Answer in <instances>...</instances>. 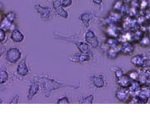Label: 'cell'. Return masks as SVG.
<instances>
[{"mask_svg": "<svg viewBox=\"0 0 150 118\" xmlns=\"http://www.w3.org/2000/svg\"><path fill=\"white\" fill-rule=\"evenodd\" d=\"M38 82L41 84L43 87V92L45 94L46 97H49L51 92L56 91L58 89H61L63 87H74L77 88V86H72V85H67V84H62L60 82H58L53 78H50L48 75H41L38 78Z\"/></svg>", "mask_w": 150, "mask_h": 118, "instance_id": "6da1fadb", "label": "cell"}, {"mask_svg": "<svg viewBox=\"0 0 150 118\" xmlns=\"http://www.w3.org/2000/svg\"><path fill=\"white\" fill-rule=\"evenodd\" d=\"M21 57L22 52L18 48H9L6 51L5 59L7 62H8L9 64H16L21 59Z\"/></svg>", "mask_w": 150, "mask_h": 118, "instance_id": "7a4b0ae2", "label": "cell"}, {"mask_svg": "<svg viewBox=\"0 0 150 118\" xmlns=\"http://www.w3.org/2000/svg\"><path fill=\"white\" fill-rule=\"evenodd\" d=\"M58 39H64V40H68V41H70L71 43H74L77 46L78 49L79 50L80 53H84V54H90L91 53V46L87 43V42H83V41H78L76 39H69V38H62L59 37Z\"/></svg>", "mask_w": 150, "mask_h": 118, "instance_id": "3957f363", "label": "cell"}, {"mask_svg": "<svg viewBox=\"0 0 150 118\" xmlns=\"http://www.w3.org/2000/svg\"><path fill=\"white\" fill-rule=\"evenodd\" d=\"M84 39L92 48L96 49L99 46V40L97 37L96 34L92 29H88L84 34Z\"/></svg>", "mask_w": 150, "mask_h": 118, "instance_id": "277c9868", "label": "cell"}, {"mask_svg": "<svg viewBox=\"0 0 150 118\" xmlns=\"http://www.w3.org/2000/svg\"><path fill=\"white\" fill-rule=\"evenodd\" d=\"M115 97L118 102L129 103L132 98V95L130 94L129 89L119 87L118 90L115 91Z\"/></svg>", "mask_w": 150, "mask_h": 118, "instance_id": "5b68a950", "label": "cell"}, {"mask_svg": "<svg viewBox=\"0 0 150 118\" xmlns=\"http://www.w3.org/2000/svg\"><path fill=\"white\" fill-rule=\"evenodd\" d=\"M33 8L42 19L47 20V19H49L52 16V11H51V9L48 7H43L41 4H34Z\"/></svg>", "mask_w": 150, "mask_h": 118, "instance_id": "8992f818", "label": "cell"}, {"mask_svg": "<svg viewBox=\"0 0 150 118\" xmlns=\"http://www.w3.org/2000/svg\"><path fill=\"white\" fill-rule=\"evenodd\" d=\"M147 59H148V58L145 56L144 54H136V55L132 57L131 63L134 64L135 67H137L139 69H144Z\"/></svg>", "mask_w": 150, "mask_h": 118, "instance_id": "52a82bcc", "label": "cell"}, {"mask_svg": "<svg viewBox=\"0 0 150 118\" xmlns=\"http://www.w3.org/2000/svg\"><path fill=\"white\" fill-rule=\"evenodd\" d=\"M53 7H54L55 13L59 17H61L63 19H68L69 18V13H68V11L65 10V8L63 7L62 4H61V0H54L53 2Z\"/></svg>", "mask_w": 150, "mask_h": 118, "instance_id": "ba28073f", "label": "cell"}, {"mask_svg": "<svg viewBox=\"0 0 150 118\" xmlns=\"http://www.w3.org/2000/svg\"><path fill=\"white\" fill-rule=\"evenodd\" d=\"M92 59L91 54H84V53H80L71 56L69 58V61L74 62V63H83V62H88Z\"/></svg>", "mask_w": 150, "mask_h": 118, "instance_id": "9c48e42d", "label": "cell"}, {"mask_svg": "<svg viewBox=\"0 0 150 118\" xmlns=\"http://www.w3.org/2000/svg\"><path fill=\"white\" fill-rule=\"evenodd\" d=\"M39 82L38 81H33L28 86V101H32L33 97H35L39 91Z\"/></svg>", "mask_w": 150, "mask_h": 118, "instance_id": "30bf717a", "label": "cell"}, {"mask_svg": "<svg viewBox=\"0 0 150 118\" xmlns=\"http://www.w3.org/2000/svg\"><path fill=\"white\" fill-rule=\"evenodd\" d=\"M28 72H29V70L28 67L27 60L26 59H22L18 63V64L17 65V74L20 76L24 77V76H27Z\"/></svg>", "mask_w": 150, "mask_h": 118, "instance_id": "8fae6325", "label": "cell"}, {"mask_svg": "<svg viewBox=\"0 0 150 118\" xmlns=\"http://www.w3.org/2000/svg\"><path fill=\"white\" fill-rule=\"evenodd\" d=\"M92 83L98 89L103 88L106 86V81L103 75H93L91 77Z\"/></svg>", "mask_w": 150, "mask_h": 118, "instance_id": "7c38bea8", "label": "cell"}, {"mask_svg": "<svg viewBox=\"0 0 150 118\" xmlns=\"http://www.w3.org/2000/svg\"><path fill=\"white\" fill-rule=\"evenodd\" d=\"M10 39L13 43H22L24 40L25 37H24V34L18 29L15 28L11 32Z\"/></svg>", "mask_w": 150, "mask_h": 118, "instance_id": "4fadbf2b", "label": "cell"}, {"mask_svg": "<svg viewBox=\"0 0 150 118\" xmlns=\"http://www.w3.org/2000/svg\"><path fill=\"white\" fill-rule=\"evenodd\" d=\"M134 52V46L133 44L129 41L121 42V54L123 55H130Z\"/></svg>", "mask_w": 150, "mask_h": 118, "instance_id": "5bb4252c", "label": "cell"}, {"mask_svg": "<svg viewBox=\"0 0 150 118\" xmlns=\"http://www.w3.org/2000/svg\"><path fill=\"white\" fill-rule=\"evenodd\" d=\"M116 82H117V85L119 87H122V88H126V89H129V87L130 85L132 84L133 81L129 78V76L128 74H124L122 75L121 77H119L118 79H116Z\"/></svg>", "mask_w": 150, "mask_h": 118, "instance_id": "9a60e30c", "label": "cell"}, {"mask_svg": "<svg viewBox=\"0 0 150 118\" xmlns=\"http://www.w3.org/2000/svg\"><path fill=\"white\" fill-rule=\"evenodd\" d=\"M119 54H121V43L117 47H110L106 51V55L108 58L111 59H116Z\"/></svg>", "mask_w": 150, "mask_h": 118, "instance_id": "2e32d148", "label": "cell"}, {"mask_svg": "<svg viewBox=\"0 0 150 118\" xmlns=\"http://www.w3.org/2000/svg\"><path fill=\"white\" fill-rule=\"evenodd\" d=\"M92 18H93V14L91 13L88 12H85V13H82L79 16V20L81 23L85 26L86 28H88L90 24V21H91Z\"/></svg>", "mask_w": 150, "mask_h": 118, "instance_id": "e0dca14e", "label": "cell"}, {"mask_svg": "<svg viewBox=\"0 0 150 118\" xmlns=\"http://www.w3.org/2000/svg\"><path fill=\"white\" fill-rule=\"evenodd\" d=\"M141 87H142V85L140 84L139 81H133L129 87V91L132 96H137L141 90Z\"/></svg>", "mask_w": 150, "mask_h": 118, "instance_id": "ac0fdd59", "label": "cell"}, {"mask_svg": "<svg viewBox=\"0 0 150 118\" xmlns=\"http://www.w3.org/2000/svg\"><path fill=\"white\" fill-rule=\"evenodd\" d=\"M108 37H113V38H118L119 36V31H118V28H116L113 24H108Z\"/></svg>", "mask_w": 150, "mask_h": 118, "instance_id": "d6986e66", "label": "cell"}, {"mask_svg": "<svg viewBox=\"0 0 150 118\" xmlns=\"http://www.w3.org/2000/svg\"><path fill=\"white\" fill-rule=\"evenodd\" d=\"M139 44V46L143 47V48L150 47V35L144 34L142 38L140 39Z\"/></svg>", "mask_w": 150, "mask_h": 118, "instance_id": "ffe728a7", "label": "cell"}, {"mask_svg": "<svg viewBox=\"0 0 150 118\" xmlns=\"http://www.w3.org/2000/svg\"><path fill=\"white\" fill-rule=\"evenodd\" d=\"M120 41L118 40L117 38H113V37H108L106 41L104 42V44L107 45L108 48L110 47H117L120 44Z\"/></svg>", "mask_w": 150, "mask_h": 118, "instance_id": "44dd1931", "label": "cell"}, {"mask_svg": "<svg viewBox=\"0 0 150 118\" xmlns=\"http://www.w3.org/2000/svg\"><path fill=\"white\" fill-rule=\"evenodd\" d=\"M9 78V75L8 73V71L4 69H1L0 70V84L3 85L6 83Z\"/></svg>", "mask_w": 150, "mask_h": 118, "instance_id": "7402d4cb", "label": "cell"}, {"mask_svg": "<svg viewBox=\"0 0 150 118\" xmlns=\"http://www.w3.org/2000/svg\"><path fill=\"white\" fill-rule=\"evenodd\" d=\"M12 25H13V23L9 22L7 19L4 18V19H2V22H1V28L0 29H3L5 31H8V30H10Z\"/></svg>", "mask_w": 150, "mask_h": 118, "instance_id": "603a6c76", "label": "cell"}, {"mask_svg": "<svg viewBox=\"0 0 150 118\" xmlns=\"http://www.w3.org/2000/svg\"><path fill=\"white\" fill-rule=\"evenodd\" d=\"M128 75L133 81H137L139 80L140 72H139V70H132L128 73Z\"/></svg>", "mask_w": 150, "mask_h": 118, "instance_id": "cb8c5ba5", "label": "cell"}, {"mask_svg": "<svg viewBox=\"0 0 150 118\" xmlns=\"http://www.w3.org/2000/svg\"><path fill=\"white\" fill-rule=\"evenodd\" d=\"M111 70L114 73V75L116 77V79H118L119 77H121L122 75H124V72L121 68H118V67H112Z\"/></svg>", "mask_w": 150, "mask_h": 118, "instance_id": "d4e9b609", "label": "cell"}, {"mask_svg": "<svg viewBox=\"0 0 150 118\" xmlns=\"http://www.w3.org/2000/svg\"><path fill=\"white\" fill-rule=\"evenodd\" d=\"M93 100H94L93 95H88L84 98H83L80 102L83 104H92V103H93Z\"/></svg>", "mask_w": 150, "mask_h": 118, "instance_id": "484cf974", "label": "cell"}, {"mask_svg": "<svg viewBox=\"0 0 150 118\" xmlns=\"http://www.w3.org/2000/svg\"><path fill=\"white\" fill-rule=\"evenodd\" d=\"M5 19H7L11 23H14V21L16 20V14L14 12H8V14H6L5 16H4Z\"/></svg>", "mask_w": 150, "mask_h": 118, "instance_id": "4316f807", "label": "cell"}, {"mask_svg": "<svg viewBox=\"0 0 150 118\" xmlns=\"http://www.w3.org/2000/svg\"><path fill=\"white\" fill-rule=\"evenodd\" d=\"M6 34H7V31L3 29H0V42L1 43H4V41L6 40V38H7Z\"/></svg>", "mask_w": 150, "mask_h": 118, "instance_id": "83f0119b", "label": "cell"}, {"mask_svg": "<svg viewBox=\"0 0 150 118\" xmlns=\"http://www.w3.org/2000/svg\"><path fill=\"white\" fill-rule=\"evenodd\" d=\"M57 103H58V104H69L70 102L68 97H63L57 100Z\"/></svg>", "mask_w": 150, "mask_h": 118, "instance_id": "f1b7e54d", "label": "cell"}, {"mask_svg": "<svg viewBox=\"0 0 150 118\" xmlns=\"http://www.w3.org/2000/svg\"><path fill=\"white\" fill-rule=\"evenodd\" d=\"M61 4L64 8H69L73 4V0H61Z\"/></svg>", "mask_w": 150, "mask_h": 118, "instance_id": "f546056e", "label": "cell"}, {"mask_svg": "<svg viewBox=\"0 0 150 118\" xmlns=\"http://www.w3.org/2000/svg\"><path fill=\"white\" fill-rule=\"evenodd\" d=\"M19 102V96L18 95H15L13 98L12 99V101H11V103H18Z\"/></svg>", "mask_w": 150, "mask_h": 118, "instance_id": "4dcf8cb0", "label": "cell"}, {"mask_svg": "<svg viewBox=\"0 0 150 118\" xmlns=\"http://www.w3.org/2000/svg\"><path fill=\"white\" fill-rule=\"evenodd\" d=\"M93 4H96V5H100V4H102L103 0H93Z\"/></svg>", "mask_w": 150, "mask_h": 118, "instance_id": "1f68e13d", "label": "cell"}, {"mask_svg": "<svg viewBox=\"0 0 150 118\" xmlns=\"http://www.w3.org/2000/svg\"><path fill=\"white\" fill-rule=\"evenodd\" d=\"M145 72H146V74L148 75L149 79L150 80V68H147V70H145Z\"/></svg>", "mask_w": 150, "mask_h": 118, "instance_id": "d6a6232c", "label": "cell"}, {"mask_svg": "<svg viewBox=\"0 0 150 118\" xmlns=\"http://www.w3.org/2000/svg\"><path fill=\"white\" fill-rule=\"evenodd\" d=\"M120 1H122V2H125L126 0H120Z\"/></svg>", "mask_w": 150, "mask_h": 118, "instance_id": "836d02e7", "label": "cell"}, {"mask_svg": "<svg viewBox=\"0 0 150 118\" xmlns=\"http://www.w3.org/2000/svg\"><path fill=\"white\" fill-rule=\"evenodd\" d=\"M149 53H150V47H149Z\"/></svg>", "mask_w": 150, "mask_h": 118, "instance_id": "e575fe53", "label": "cell"}]
</instances>
